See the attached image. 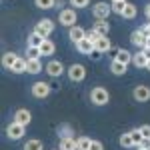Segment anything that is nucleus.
Instances as JSON below:
<instances>
[{"label":"nucleus","instance_id":"obj_2","mask_svg":"<svg viewBox=\"0 0 150 150\" xmlns=\"http://www.w3.org/2000/svg\"><path fill=\"white\" fill-rule=\"evenodd\" d=\"M90 100H92V104H96V106H104V104H108V100H110V94H108L106 88L96 86V88L90 90Z\"/></svg>","mask_w":150,"mask_h":150},{"label":"nucleus","instance_id":"obj_17","mask_svg":"<svg viewBox=\"0 0 150 150\" xmlns=\"http://www.w3.org/2000/svg\"><path fill=\"white\" fill-rule=\"evenodd\" d=\"M110 46H112V44H110L108 36H102V38L94 44V50H96V52H100V54H104V52H108V50H110Z\"/></svg>","mask_w":150,"mask_h":150},{"label":"nucleus","instance_id":"obj_20","mask_svg":"<svg viewBox=\"0 0 150 150\" xmlns=\"http://www.w3.org/2000/svg\"><path fill=\"white\" fill-rule=\"evenodd\" d=\"M16 60H18V56H16L14 52H6V54L2 56V64H4V68H6V70H12V66H14Z\"/></svg>","mask_w":150,"mask_h":150},{"label":"nucleus","instance_id":"obj_38","mask_svg":"<svg viewBox=\"0 0 150 150\" xmlns=\"http://www.w3.org/2000/svg\"><path fill=\"white\" fill-rule=\"evenodd\" d=\"M138 148H142V150H148V148H150V138H144V140H142V144H140Z\"/></svg>","mask_w":150,"mask_h":150},{"label":"nucleus","instance_id":"obj_1","mask_svg":"<svg viewBox=\"0 0 150 150\" xmlns=\"http://www.w3.org/2000/svg\"><path fill=\"white\" fill-rule=\"evenodd\" d=\"M58 22L62 24V26H68V28L76 26V22H78L76 10L74 8H62V10L58 12Z\"/></svg>","mask_w":150,"mask_h":150},{"label":"nucleus","instance_id":"obj_4","mask_svg":"<svg viewBox=\"0 0 150 150\" xmlns=\"http://www.w3.org/2000/svg\"><path fill=\"white\" fill-rule=\"evenodd\" d=\"M110 12H112V6H108V2H96L92 6V14L96 20H108Z\"/></svg>","mask_w":150,"mask_h":150},{"label":"nucleus","instance_id":"obj_19","mask_svg":"<svg viewBox=\"0 0 150 150\" xmlns=\"http://www.w3.org/2000/svg\"><path fill=\"white\" fill-rule=\"evenodd\" d=\"M44 40H46V38H42L40 34H36V32H32V34L28 36V48H40Z\"/></svg>","mask_w":150,"mask_h":150},{"label":"nucleus","instance_id":"obj_8","mask_svg":"<svg viewBox=\"0 0 150 150\" xmlns=\"http://www.w3.org/2000/svg\"><path fill=\"white\" fill-rule=\"evenodd\" d=\"M14 122H18V124H22V126H28L30 124V120H32V114H30V110H26V108H20V110H16L14 112V118H12Z\"/></svg>","mask_w":150,"mask_h":150},{"label":"nucleus","instance_id":"obj_12","mask_svg":"<svg viewBox=\"0 0 150 150\" xmlns=\"http://www.w3.org/2000/svg\"><path fill=\"white\" fill-rule=\"evenodd\" d=\"M130 42H132V44H134L136 48L144 50V48H146V42H148V38H146V36L142 34L140 30H134V32L130 34Z\"/></svg>","mask_w":150,"mask_h":150},{"label":"nucleus","instance_id":"obj_35","mask_svg":"<svg viewBox=\"0 0 150 150\" xmlns=\"http://www.w3.org/2000/svg\"><path fill=\"white\" fill-rule=\"evenodd\" d=\"M70 4L76 6V8H86L90 4V0H70Z\"/></svg>","mask_w":150,"mask_h":150},{"label":"nucleus","instance_id":"obj_15","mask_svg":"<svg viewBox=\"0 0 150 150\" xmlns=\"http://www.w3.org/2000/svg\"><path fill=\"white\" fill-rule=\"evenodd\" d=\"M92 30H96L100 36H108V32H110V24L106 22V20H96L92 26Z\"/></svg>","mask_w":150,"mask_h":150},{"label":"nucleus","instance_id":"obj_44","mask_svg":"<svg viewBox=\"0 0 150 150\" xmlns=\"http://www.w3.org/2000/svg\"><path fill=\"white\" fill-rule=\"evenodd\" d=\"M146 70H150V60H148V64H146Z\"/></svg>","mask_w":150,"mask_h":150},{"label":"nucleus","instance_id":"obj_40","mask_svg":"<svg viewBox=\"0 0 150 150\" xmlns=\"http://www.w3.org/2000/svg\"><path fill=\"white\" fill-rule=\"evenodd\" d=\"M144 12H146V18L150 20V4H146V10H144Z\"/></svg>","mask_w":150,"mask_h":150},{"label":"nucleus","instance_id":"obj_6","mask_svg":"<svg viewBox=\"0 0 150 150\" xmlns=\"http://www.w3.org/2000/svg\"><path fill=\"white\" fill-rule=\"evenodd\" d=\"M84 76H86V68H84L82 64H72V66L68 68V78L72 82L84 80Z\"/></svg>","mask_w":150,"mask_h":150},{"label":"nucleus","instance_id":"obj_25","mask_svg":"<svg viewBox=\"0 0 150 150\" xmlns=\"http://www.w3.org/2000/svg\"><path fill=\"white\" fill-rule=\"evenodd\" d=\"M110 70H112V74H116V76H122V74L126 72V64H122V62H118V60H112Z\"/></svg>","mask_w":150,"mask_h":150},{"label":"nucleus","instance_id":"obj_14","mask_svg":"<svg viewBox=\"0 0 150 150\" xmlns=\"http://www.w3.org/2000/svg\"><path fill=\"white\" fill-rule=\"evenodd\" d=\"M76 48L80 50L82 54H88V56H90V54L94 52V42H90L88 38H84V40H80V42L76 44Z\"/></svg>","mask_w":150,"mask_h":150},{"label":"nucleus","instance_id":"obj_45","mask_svg":"<svg viewBox=\"0 0 150 150\" xmlns=\"http://www.w3.org/2000/svg\"><path fill=\"white\" fill-rule=\"evenodd\" d=\"M138 150H142V148H138Z\"/></svg>","mask_w":150,"mask_h":150},{"label":"nucleus","instance_id":"obj_43","mask_svg":"<svg viewBox=\"0 0 150 150\" xmlns=\"http://www.w3.org/2000/svg\"><path fill=\"white\" fill-rule=\"evenodd\" d=\"M110 2H126V0H110Z\"/></svg>","mask_w":150,"mask_h":150},{"label":"nucleus","instance_id":"obj_3","mask_svg":"<svg viewBox=\"0 0 150 150\" xmlns=\"http://www.w3.org/2000/svg\"><path fill=\"white\" fill-rule=\"evenodd\" d=\"M34 32L36 34H40L42 38H48V36L54 32V22L50 20V18H44V20H38L34 26Z\"/></svg>","mask_w":150,"mask_h":150},{"label":"nucleus","instance_id":"obj_29","mask_svg":"<svg viewBox=\"0 0 150 150\" xmlns=\"http://www.w3.org/2000/svg\"><path fill=\"white\" fill-rule=\"evenodd\" d=\"M24 150H42V142H40V140H36V138L28 140V142L24 144Z\"/></svg>","mask_w":150,"mask_h":150},{"label":"nucleus","instance_id":"obj_32","mask_svg":"<svg viewBox=\"0 0 150 150\" xmlns=\"http://www.w3.org/2000/svg\"><path fill=\"white\" fill-rule=\"evenodd\" d=\"M110 6H112V12H116V14L122 16V14H124V8H126V2H112Z\"/></svg>","mask_w":150,"mask_h":150},{"label":"nucleus","instance_id":"obj_5","mask_svg":"<svg viewBox=\"0 0 150 150\" xmlns=\"http://www.w3.org/2000/svg\"><path fill=\"white\" fill-rule=\"evenodd\" d=\"M24 132H26V126L18 124V122H14V120H12L10 124H8V128H6V134H8V138H10V140H20L24 136Z\"/></svg>","mask_w":150,"mask_h":150},{"label":"nucleus","instance_id":"obj_13","mask_svg":"<svg viewBox=\"0 0 150 150\" xmlns=\"http://www.w3.org/2000/svg\"><path fill=\"white\" fill-rule=\"evenodd\" d=\"M132 62H134V66H138V68H146V64H148L146 52H144V50H138L136 54H132Z\"/></svg>","mask_w":150,"mask_h":150},{"label":"nucleus","instance_id":"obj_26","mask_svg":"<svg viewBox=\"0 0 150 150\" xmlns=\"http://www.w3.org/2000/svg\"><path fill=\"white\" fill-rule=\"evenodd\" d=\"M90 144H92V140L88 138V136H80V138H76V148H78V150H90Z\"/></svg>","mask_w":150,"mask_h":150},{"label":"nucleus","instance_id":"obj_39","mask_svg":"<svg viewBox=\"0 0 150 150\" xmlns=\"http://www.w3.org/2000/svg\"><path fill=\"white\" fill-rule=\"evenodd\" d=\"M90 56H92V58H94V60H98V58L102 56V54H100V52H96V50H94V52H92V54H90Z\"/></svg>","mask_w":150,"mask_h":150},{"label":"nucleus","instance_id":"obj_31","mask_svg":"<svg viewBox=\"0 0 150 150\" xmlns=\"http://www.w3.org/2000/svg\"><path fill=\"white\" fill-rule=\"evenodd\" d=\"M130 136H132V140H134V146H140V144H142V140H144V136H142V132H140L138 128L130 130Z\"/></svg>","mask_w":150,"mask_h":150},{"label":"nucleus","instance_id":"obj_10","mask_svg":"<svg viewBox=\"0 0 150 150\" xmlns=\"http://www.w3.org/2000/svg\"><path fill=\"white\" fill-rule=\"evenodd\" d=\"M132 94H134V98H136L138 102H148V100H150V88L146 86V84H140V86H136Z\"/></svg>","mask_w":150,"mask_h":150},{"label":"nucleus","instance_id":"obj_11","mask_svg":"<svg viewBox=\"0 0 150 150\" xmlns=\"http://www.w3.org/2000/svg\"><path fill=\"white\" fill-rule=\"evenodd\" d=\"M68 36H70V40H72L74 44H78L80 40H84V38H86V30H84L82 26H78V24H76V26H72V28L68 30Z\"/></svg>","mask_w":150,"mask_h":150},{"label":"nucleus","instance_id":"obj_21","mask_svg":"<svg viewBox=\"0 0 150 150\" xmlns=\"http://www.w3.org/2000/svg\"><path fill=\"white\" fill-rule=\"evenodd\" d=\"M28 60V58H26ZM28 72L30 74H38V72H42V62H40V58H32V60H28Z\"/></svg>","mask_w":150,"mask_h":150},{"label":"nucleus","instance_id":"obj_18","mask_svg":"<svg viewBox=\"0 0 150 150\" xmlns=\"http://www.w3.org/2000/svg\"><path fill=\"white\" fill-rule=\"evenodd\" d=\"M114 60H118V62H122V64H130L132 62V54L128 52V50H124V48H120V50H116V56H114Z\"/></svg>","mask_w":150,"mask_h":150},{"label":"nucleus","instance_id":"obj_37","mask_svg":"<svg viewBox=\"0 0 150 150\" xmlns=\"http://www.w3.org/2000/svg\"><path fill=\"white\" fill-rule=\"evenodd\" d=\"M90 150H104L102 142H98V140H92V144H90Z\"/></svg>","mask_w":150,"mask_h":150},{"label":"nucleus","instance_id":"obj_41","mask_svg":"<svg viewBox=\"0 0 150 150\" xmlns=\"http://www.w3.org/2000/svg\"><path fill=\"white\" fill-rule=\"evenodd\" d=\"M56 6L60 8V6H64V0H56Z\"/></svg>","mask_w":150,"mask_h":150},{"label":"nucleus","instance_id":"obj_30","mask_svg":"<svg viewBox=\"0 0 150 150\" xmlns=\"http://www.w3.org/2000/svg\"><path fill=\"white\" fill-rule=\"evenodd\" d=\"M58 134H62L60 138H72V126H68V124L58 126Z\"/></svg>","mask_w":150,"mask_h":150},{"label":"nucleus","instance_id":"obj_34","mask_svg":"<svg viewBox=\"0 0 150 150\" xmlns=\"http://www.w3.org/2000/svg\"><path fill=\"white\" fill-rule=\"evenodd\" d=\"M42 56V52H40V48H28V60H32V58H40Z\"/></svg>","mask_w":150,"mask_h":150},{"label":"nucleus","instance_id":"obj_23","mask_svg":"<svg viewBox=\"0 0 150 150\" xmlns=\"http://www.w3.org/2000/svg\"><path fill=\"white\" fill-rule=\"evenodd\" d=\"M54 50H56V46H54V42H52L50 38H46V40L42 42V46H40V52H42L44 56H50V54H54Z\"/></svg>","mask_w":150,"mask_h":150},{"label":"nucleus","instance_id":"obj_33","mask_svg":"<svg viewBox=\"0 0 150 150\" xmlns=\"http://www.w3.org/2000/svg\"><path fill=\"white\" fill-rule=\"evenodd\" d=\"M86 38H88V40H90V42H94V44H96V42H98V40H100V38H102V36L98 34V32H96V30H86Z\"/></svg>","mask_w":150,"mask_h":150},{"label":"nucleus","instance_id":"obj_9","mask_svg":"<svg viewBox=\"0 0 150 150\" xmlns=\"http://www.w3.org/2000/svg\"><path fill=\"white\" fill-rule=\"evenodd\" d=\"M46 72H48V76L58 78V76L64 72V66H62V62H60V60H50V62L46 64Z\"/></svg>","mask_w":150,"mask_h":150},{"label":"nucleus","instance_id":"obj_22","mask_svg":"<svg viewBox=\"0 0 150 150\" xmlns=\"http://www.w3.org/2000/svg\"><path fill=\"white\" fill-rule=\"evenodd\" d=\"M58 150H78L76 148V138H60Z\"/></svg>","mask_w":150,"mask_h":150},{"label":"nucleus","instance_id":"obj_24","mask_svg":"<svg viewBox=\"0 0 150 150\" xmlns=\"http://www.w3.org/2000/svg\"><path fill=\"white\" fill-rule=\"evenodd\" d=\"M138 14V8H136V4H132V2H126V8H124V18H128V20H132L134 16Z\"/></svg>","mask_w":150,"mask_h":150},{"label":"nucleus","instance_id":"obj_7","mask_svg":"<svg viewBox=\"0 0 150 150\" xmlns=\"http://www.w3.org/2000/svg\"><path fill=\"white\" fill-rule=\"evenodd\" d=\"M32 94H34L36 98H46L48 94H50V84L48 82H34L32 84Z\"/></svg>","mask_w":150,"mask_h":150},{"label":"nucleus","instance_id":"obj_42","mask_svg":"<svg viewBox=\"0 0 150 150\" xmlns=\"http://www.w3.org/2000/svg\"><path fill=\"white\" fill-rule=\"evenodd\" d=\"M146 48H148V50H150V38H148V42H146Z\"/></svg>","mask_w":150,"mask_h":150},{"label":"nucleus","instance_id":"obj_27","mask_svg":"<svg viewBox=\"0 0 150 150\" xmlns=\"http://www.w3.org/2000/svg\"><path fill=\"white\" fill-rule=\"evenodd\" d=\"M34 4L42 10H50V8L56 6V0H34Z\"/></svg>","mask_w":150,"mask_h":150},{"label":"nucleus","instance_id":"obj_28","mask_svg":"<svg viewBox=\"0 0 150 150\" xmlns=\"http://www.w3.org/2000/svg\"><path fill=\"white\" fill-rule=\"evenodd\" d=\"M120 146H124V148H132V146H134V140L130 136V132H126V134L120 136Z\"/></svg>","mask_w":150,"mask_h":150},{"label":"nucleus","instance_id":"obj_16","mask_svg":"<svg viewBox=\"0 0 150 150\" xmlns=\"http://www.w3.org/2000/svg\"><path fill=\"white\" fill-rule=\"evenodd\" d=\"M12 72L14 74H22V72H28V60L26 58H20L18 56V60L14 62V66H12Z\"/></svg>","mask_w":150,"mask_h":150},{"label":"nucleus","instance_id":"obj_36","mask_svg":"<svg viewBox=\"0 0 150 150\" xmlns=\"http://www.w3.org/2000/svg\"><path fill=\"white\" fill-rule=\"evenodd\" d=\"M138 130L142 132V136H144V138H150V124H144V126H140Z\"/></svg>","mask_w":150,"mask_h":150}]
</instances>
